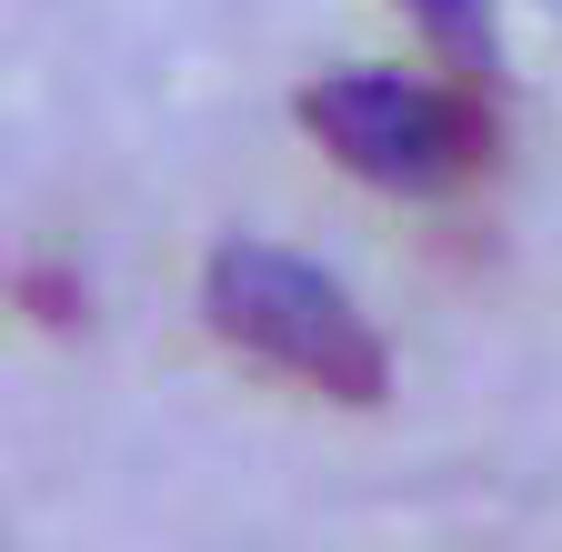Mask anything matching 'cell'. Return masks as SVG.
Segmentation results:
<instances>
[{"label": "cell", "instance_id": "cell-1", "mask_svg": "<svg viewBox=\"0 0 562 552\" xmlns=\"http://www.w3.org/2000/svg\"><path fill=\"white\" fill-rule=\"evenodd\" d=\"M201 302H211V331L222 341H241L251 362L292 372V382H312L331 402H382V382H392V352L351 312V292L331 271L271 251V241H222L211 271H201Z\"/></svg>", "mask_w": 562, "mask_h": 552}, {"label": "cell", "instance_id": "cell-3", "mask_svg": "<svg viewBox=\"0 0 562 552\" xmlns=\"http://www.w3.org/2000/svg\"><path fill=\"white\" fill-rule=\"evenodd\" d=\"M402 11L432 31V50L452 60V71H492V50H503L492 41V0H402Z\"/></svg>", "mask_w": 562, "mask_h": 552}, {"label": "cell", "instance_id": "cell-2", "mask_svg": "<svg viewBox=\"0 0 562 552\" xmlns=\"http://www.w3.org/2000/svg\"><path fill=\"white\" fill-rule=\"evenodd\" d=\"M302 131L362 171L372 191H412L432 201L452 181H472L492 161V121L472 91H442V81H402V71H331L302 91Z\"/></svg>", "mask_w": 562, "mask_h": 552}]
</instances>
